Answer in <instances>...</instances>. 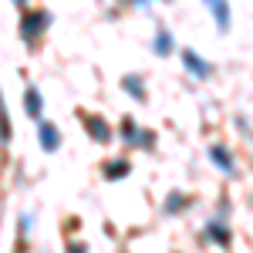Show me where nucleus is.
<instances>
[{"instance_id": "nucleus-7", "label": "nucleus", "mask_w": 253, "mask_h": 253, "mask_svg": "<svg viewBox=\"0 0 253 253\" xmlns=\"http://www.w3.org/2000/svg\"><path fill=\"white\" fill-rule=\"evenodd\" d=\"M196 206V196L186 193V189H169L166 199H162V216H169V219H179V216H186L189 210Z\"/></svg>"}, {"instance_id": "nucleus-12", "label": "nucleus", "mask_w": 253, "mask_h": 253, "mask_svg": "<svg viewBox=\"0 0 253 253\" xmlns=\"http://www.w3.org/2000/svg\"><path fill=\"white\" fill-rule=\"evenodd\" d=\"M206 10H210V17H213V24H216L219 34H230V31H233V10H230V0H210Z\"/></svg>"}, {"instance_id": "nucleus-13", "label": "nucleus", "mask_w": 253, "mask_h": 253, "mask_svg": "<svg viewBox=\"0 0 253 253\" xmlns=\"http://www.w3.org/2000/svg\"><path fill=\"white\" fill-rule=\"evenodd\" d=\"M24 112H27L31 122H41V118H44V95H41V88L34 81L24 88Z\"/></svg>"}, {"instance_id": "nucleus-3", "label": "nucleus", "mask_w": 253, "mask_h": 253, "mask_svg": "<svg viewBox=\"0 0 253 253\" xmlns=\"http://www.w3.org/2000/svg\"><path fill=\"white\" fill-rule=\"evenodd\" d=\"M179 61H182V68H186V75L193 81H210L216 75L213 61L206 58V54H199L196 47H179Z\"/></svg>"}, {"instance_id": "nucleus-9", "label": "nucleus", "mask_w": 253, "mask_h": 253, "mask_svg": "<svg viewBox=\"0 0 253 253\" xmlns=\"http://www.w3.org/2000/svg\"><path fill=\"white\" fill-rule=\"evenodd\" d=\"M38 145H41V152H47V156L61 152L64 135H61V128L54 125V122H47V118H41V122H38Z\"/></svg>"}, {"instance_id": "nucleus-21", "label": "nucleus", "mask_w": 253, "mask_h": 253, "mask_svg": "<svg viewBox=\"0 0 253 253\" xmlns=\"http://www.w3.org/2000/svg\"><path fill=\"white\" fill-rule=\"evenodd\" d=\"M172 253H182V250H172Z\"/></svg>"}, {"instance_id": "nucleus-19", "label": "nucleus", "mask_w": 253, "mask_h": 253, "mask_svg": "<svg viewBox=\"0 0 253 253\" xmlns=\"http://www.w3.org/2000/svg\"><path fill=\"white\" fill-rule=\"evenodd\" d=\"M10 3H17V7H31V0H10Z\"/></svg>"}, {"instance_id": "nucleus-10", "label": "nucleus", "mask_w": 253, "mask_h": 253, "mask_svg": "<svg viewBox=\"0 0 253 253\" xmlns=\"http://www.w3.org/2000/svg\"><path fill=\"white\" fill-rule=\"evenodd\" d=\"M132 175V159L128 156H108L101 162V179L105 182H122Z\"/></svg>"}, {"instance_id": "nucleus-2", "label": "nucleus", "mask_w": 253, "mask_h": 253, "mask_svg": "<svg viewBox=\"0 0 253 253\" xmlns=\"http://www.w3.org/2000/svg\"><path fill=\"white\" fill-rule=\"evenodd\" d=\"M199 240L210 243V247H216V250H230V247H233L230 219H223V216H210V219L203 223V230H199Z\"/></svg>"}, {"instance_id": "nucleus-11", "label": "nucleus", "mask_w": 253, "mask_h": 253, "mask_svg": "<svg viewBox=\"0 0 253 253\" xmlns=\"http://www.w3.org/2000/svg\"><path fill=\"white\" fill-rule=\"evenodd\" d=\"M118 88H122L125 95L132 98L135 105H145V101H149V84H145V78H142L138 71H128V75H122V78H118Z\"/></svg>"}, {"instance_id": "nucleus-4", "label": "nucleus", "mask_w": 253, "mask_h": 253, "mask_svg": "<svg viewBox=\"0 0 253 253\" xmlns=\"http://www.w3.org/2000/svg\"><path fill=\"white\" fill-rule=\"evenodd\" d=\"M206 156L213 162L216 172H223L226 179H240V166H236V152L226 145V142H213L210 149H206Z\"/></svg>"}, {"instance_id": "nucleus-22", "label": "nucleus", "mask_w": 253, "mask_h": 253, "mask_svg": "<svg viewBox=\"0 0 253 253\" xmlns=\"http://www.w3.org/2000/svg\"><path fill=\"white\" fill-rule=\"evenodd\" d=\"M203 3H210V0H203Z\"/></svg>"}, {"instance_id": "nucleus-6", "label": "nucleus", "mask_w": 253, "mask_h": 253, "mask_svg": "<svg viewBox=\"0 0 253 253\" xmlns=\"http://www.w3.org/2000/svg\"><path fill=\"white\" fill-rule=\"evenodd\" d=\"M149 47H152V54L156 58H179V41H175L172 27H166V24H156V31H152V38H149Z\"/></svg>"}, {"instance_id": "nucleus-17", "label": "nucleus", "mask_w": 253, "mask_h": 253, "mask_svg": "<svg viewBox=\"0 0 253 253\" xmlns=\"http://www.w3.org/2000/svg\"><path fill=\"white\" fill-rule=\"evenodd\" d=\"M230 213H233V203H230V196H219V199H216V216L230 219Z\"/></svg>"}, {"instance_id": "nucleus-18", "label": "nucleus", "mask_w": 253, "mask_h": 253, "mask_svg": "<svg viewBox=\"0 0 253 253\" xmlns=\"http://www.w3.org/2000/svg\"><path fill=\"white\" fill-rule=\"evenodd\" d=\"M64 253H91V243H84V240H68V243H64Z\"/></svg>"}, {"instance_id": "nucleus-16", "label": "nucleus", "mask_w": 253, "mask_h": 253, "mask_svg": "<svg viewBox=\"0 0 253 253\" xmlns=\"http://www.w3.org/2000/svg\"><path fill=\"white\" fill-rule=\"evenodd\" d=\"M152 3H169V0H118V7H135V10H152Z\"/></svg>"}, {"instance_id": "nucleus-1", "label": "nucleus", "mask_w": 253, "mask_h": 253, "mask_svg": "<svg viewBox=\"0 0 253 253\" xmlns=\"http://www.w3.org/2000/svg\"><path fill=\"white\" fill-rule=\"evenodd\" d=\"M51 24H54V14L47 7H24V14H20V41L27 44V51H38V44L44 41Z\"/></svg>"}, {"instance_id": "nucleus-8", "label": "nucleus", "mask_w": 253, "mask_h": 253, "mask_svg": "<svg viewBox=\"0 0 253 253\" xmlns=\"http://www.w3.org/2000/svg\"><path fill=\"white\" fill-rule=\"evenodd\" d=\"M115 138L125 145V149H142V138H145V125H138L132 115H122L118 118V132Z\"/></svg>"}, {"instance_id": "nucleus-5", "label": "nucleus", "mask_w": 253, "mask_h": 253, "mask_svg": "<svg viewBox=\"0 0 253 253\" xmlns=\"http://www.w3.org/2000/svg\"><path fill=\"white\" fill-rule=\"evenodd\" d=\"M81 125H84L88 138L98 142V145H112V142H115V125L105 115H98V112H84V115H81Z\"/></svg>"}, {"instance_id": "nucleus-14", "label": "nucleus", "mask_w": 253, "mask_h": 253, "mask_svg": "<svg viewBox=\"0 0 253 253\" xmlns=\"http://www.w3.org/2000/svg\"><path fill=\"white\" fill-rule=\"evenodd\" d=\"M14 138V122H10V112H7V101H3V91H0V145L7 149Z\"/></svg>"}, {"instance_id": "nucleus-15", "label": "nucleus", "mask_w": 253, "mask_h": 253, "mask_svg": "<svg viewBox=\"0 0 253 253\" xmlns=\"http://www.w3.org/2000/svg\"><path fill=\"white\" fill-rule=\"evenodd\" d=\"M34 226H38V216L31 213H20V219H17V233H20V243H27V236L34 233Z\"/></svg>"}, {"instance_id": "nucleus-20", "label": "nucleus", "mask_w": 253, "mask_h": 253, "mask_svg": "<svg viewBox=\"0 0 253 253\" xmlns=\"http://www.w3.org/2000/svg\"><path fill=\"white\" fill-rule=\"evenodd\" d=\"M250 206H253V193H250Z\"/></svg>"}]
</instances>
